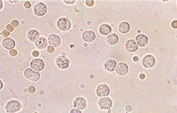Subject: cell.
<instances>
[{"label": "cell", "instance_id": "obj_1", "mask_svg": "<svg viewBox=\"0 0 177 113\" xmlns=\"http://www.w3.org/2000/svg\"><path fill=\"white\" fill-rule=\"evenodd\" d=\"M24 75L27 79L34 82L38 81L40 78V74L39 72L30 68H28L25 71Z\"/></svg>", "mask_w": 177, "mask_h": 113}, {"label": "cell", "instance_id": "obj_2", "mask_svg": "<svg viewBox=\"0 0 177 113\" xmlns=\"http://www.w3.org/2000/svg\"><path fill=\"white\" fill-rule=\"evenodd\" d=\"M21 108L20 103L16 100L8 102L6 104L5 108L7 112L14 113L19 111Z\"/></svg>", "mask_w": 177, "mask_h": 113}, {"label": "cell", "instance_id": "obj_3", "mask_svg": "<svg viewBox=\"0 0 177 113\" xmlns=\"http://www.w3.org/2000/svg\"><path fill=\"white\" fill-rule=\"evenodd\" d=\"M99 107L102 110L110 109L112 106L111 99L109 97H103L100 99L98 101Z\"/></svg>", "mask_w": 177, "mask_h": 113}, {"label": "cell", "instance_id": "obj_4", "mask_svg": "<svg viewBox=\"0 0 177 113\" xmlns=\"http://www.w3.org/2000/svg\"><path fill=\"white\" fill-rule=\"evenodd\" d=\"M47 10V8L46 5L42 2L37 3L34 8V11L35 14L39 16H42L46 14Z\"/></svg>", "mask_w": 177, "mask_h": 113}, {"label": "cell", "instance_id": "obj_5", "mask_svg": "<svg viewBox=\"0 0 177 113\" xmlns=\"http://www.w3.org/2000/svg\"><path fill=\"white\" fill-rule=\"evenodd\" d=\"M110 92V88L105 84H101L99 85L96 90L97 96L102 97L107 96L109 95Z\"/></svg>", "mask_w": 177, "mask_h": 113}, {"label": "cell", "instance_id": "obj_6", "mask_svg": "<svg viewBox=\"0 0 177 113\" xmlns=\"http://www.w3.org/2000/svg\"><path fill=\"white\" fill-rule=\"evenodd\" d=\"M57 67L61 69H66L69 67L70 61L67 58L63 56L58 57L56 61Z\"/></svg>", "mask_w": 177, "mask_h": 113}, {"label": "cell", "instance_id": "obj_7", "mask_svg": "<svg viewBox=\"0 0 177 113\" xmlns=\"http://www.w3.org/2000/svg\"><path fill=\"white\" fill-rule=\"evenodd\" d=\"M57 26L60 30L66 31L71 28V24L70 20L66 18H61L57 21Z\"/></svg>", "mask_w": 177, "mask_h": 113}, {"label": "cell", "instance_id": "obj_8", "mask_svg": "<svg viewBox=\"0 0 177 113\" xmlns=\"http://www.w3.org/2000/svg\"><path fill=\"white\" fill-rule=\"evenodd\" d=\"M30 66L35 70L40 71L44 69L45 63L41 59L35 58L31 62Z\"/></svg>", "mask_w": 177, "mask_h": 113}, {"label": "cell", "instance_id": "obj_9", "mask_svg": "<svg viewBox=\"0 0 177 113\" xmlns=\"http://www.w3.org/2000/svg\"><path fill=\"white\" fill-rule=\"evenodd\" d=\"M74 107L77 109L82 110L85 109L87 106V102L84 98L78 97L74 102Z\"/></svg>", "mask_w": 177, "mask_h": 113}, {"label": "cell", "instance_id": "obj_10", "mask_svg": "<svg viewBox=\"0 0 177 113\" xmlns=\"http://www.w3.org/2000/svg\"><path fill=\"white\" fill-rule=\"evenodd\" d=\"M156 59L153 56L148 55L145 56L142 60L143 65L147 68H151L155 65Z\"/></svg>", "mask_w": 177, "mask_h": 113}, {"label": "cell", "instance_id": "obj_11", "mask_svg": "<svg viewBox=\"0 0 177 113\" xmlns=\"http://www.w3.org/2000/svg\"><path fill=\"white\" fill-rule=\"evenodd\" d=\"M129 68L127 64L124 62L118 64L116 69L117 74L121 76H124L128 73Z\"/></svg>", "mask_w": 177, "mask_h": 113}, {"label": "cell", "instance_id": "obj_12", "mask_svg": "<svg viewBox=\"0 0 177 113\" xmlns=\"http://www.w3.org/2000/svg\"><path fill=\"white\" fill-rule=\"evenodd\" d=\"M48 41L50 44L56 48L60 46L61 44L60 38L56 34L50 35L48 38Z\"/></svg>", "mask_w": 177, "mask_h": 113}, {"label": "cell", "instance_id": "obj_13", "mask_svg": "<svg viewBox=\"0 0 177 113\" xmlns=\"http://www.w3.org/2000/svg\"><path fill=\"white\" fill-rule=\"evenodd\" d=\"M125 46L127 50L130 52H134L138 49L137 43L133 39L128 40L126 42Z\"/></svg>", "mask_w": 177, "mask_h": 113}, {"label": "cell", "instance_id": "obj_14", "mask_svg": "<svg viewBox=\"0 0 177 113\" xmlns=\"http://www.w3.org/2000/svg\"><path fill=\"white\" fill-rule=\"evenodd\" d=\"M82 38L84 41L92 42L96 39V36L94 32L91 30L86 31L82 35Z\"/></svg>", "mask_w": 177, "mask_h": 113}, {"label": "cell", "instance_id": "obj_15", "mask_svg": "<svg viewBox=\"0 0 177 113\" xmlns=\"http://www.w3.org/2000/svg\"><path fill=\"white\" fill-rule=\"evenodd\" d=\"M3 47L8 49H11L14 48L15 46V41L10 38L4 39L2 42Z\"/></svg>", "mask_w": 177, "mask_h": 113}, {"label": "cell", "instance_id": "obj_16", "mask_svg": "<svg viewBox=\"0 0 177 113\" xmlns=\"http://www.w3.org/2000/svg\"><path fill=\"white\" fill-rule=\"evenodd\" d=\"M136 40L140 47H144L147 44L148 39L147 36L144 34H139L136 37Z\"/></svg>", "mask_w": 177, "mask_h": 113}, {"label": "cell", "instance_id": "obj_17", "mask_svg": "<svg viewBox=\"0 0 177 113\" xmlns=\"http://www.w3.org/2000/svg\"><path fill=\"white\" fill-rule=\"evenodd\" d=\"M116 65V61L112 59H110L106 61L104 64V67L108 71L112 72L115 69Z\"/></svg>", "mask_w": 177, "mask_h": 113}, {"label": "cell", "instance_id": "obj_18", "mask_svg": "<svg viewBox=\"0 0 177 113\" xmlns=\"http://www.w3.org/2000/svg\"><path fill=\"white\" fill-rule=\"evenodd\" d=\"M27 36L31 41L35 42L39 38L40 34L38 30L32 29L28 32Z\"/></svg>", "mask_w": 177, "mask_h": 113}, {"label": "cell", "instance_id": "obj_19", "mask_svg": "<svg viewBox=\"0 0 177 113\" xmlns=\"http://www.w3.org/2000/svg\"><path fill=\"white\" fill-rule=\"evenodd\" d=\"M36 47L39 49H44L46 48L47 45V41L44 37H40L35 42Z\"/></svg>", "mask_w": 177, "mask_h": 113}, {"label": "cell", "instance_id": "obj_20", "mask_svg": "<svg viewBox=\"0 0 177 113\" xmlns=\"http://www.w3.org/2000/svg\"><path fill=\"white\" fill-rule=\"evenodd\" d=\"M108 43L110 45H114L119 42L118 36L115 33H112L107 36L106 39Z\"/></svg>", "mask_w": 177, "mask_h": 113}, {"label": "cell", "instance_id": "obj_21", "mask_svg": "<svg viewBox=\"0 0 177 113\" xmlns=\"http://www.w3.org/2000/svg\"><path fill=\"white\" fill-rule=\"evenodd\" d=\"M130 29V26L128 22H122L119 25V30L122 33H127L129 32Z\"/></svg>", "mask_w": 177, "mask_h": 113}, {"label": "cell", "instance_id": "obj_22", "mask_svg": "<svg viewBox=\"0 0 177 113\" xmlns=\"http://www.w3.org/2000/svg\"><path fill=\"white\" fill-rule=\"evenodd\" d=\"M100 33L103 35H107L111 33L112 29L109 26L106 24L102 25L99 29Z\"/></svg>", "mask_w": 177, "mask_h": 113}, {"label": "cell", "instance_id": "obj_23", "mask_svg": "<svg viewBox=\"0 0 177 113\" xmlns=\"http://www.w3.org/2000/svg\"><path fill=\"white\" fill-rule=\"evenodd\" d=\"M29 92L30 93H33L35 91V88L33 86H31L28 89Z\"/></svg>", "mask_w": 177, "mask_h": 113}, {"label": "cell", "instance_id": "obj_24", "mask_svg": "<svg viewBox=\"0 0 177 113\" xmlns=\"http://www.w3.org/2000/svg\"><path fill=\"white\" fill-rule=\"evenodd\" d=\"M10 55L13 57L16 56L17 54V52L15 49H12L10 51Z\"/></svg>", "mask_w": 177, "mask_h": 113}, {"label": "cell", "instance_id": "obj_25", "mask_svg": "<svg viewBox=\"0 0 177 113\" xmlns=\"http://www.w3.org/2000/svg\"><path fill=\"white\" fill-rule=\"evenodd\" d=\"M10 33L6 30H3L2 33V35L4 37H7L10 35Z\"/></svg>", "mask_w": 177, "mask_h": 113}, {"label": "cell", "instance_id": "obj_26", "mask_svg": "<svg viewBox=\"0 0 177 113\" xmlns=\"http://www.w3.org/2000/svg\"><path fill=\"white\" fill-rule=\"evenodd\" d=\"M125 110L126 111L130 112L132 111L133 110V107L130 105H127L125 107Z\"/></svg>", "mask_w": 177, "mask_h": 113}, {"label": "cell", "instance_id": "obj_27", "mask_svg": "<svg viewBox=\"0 0 177 113\" xmlns=\"http://www.w3.org/2000/svg\"><path fill=\"white\" fill-rule=\"evenodd\" d=\"M11 24L12 26L14 27H17L19 25V22L17 20H13L11 23Z\"/></svg>", "mask_w": 177, "mask_h": 113}, {"label": "cell", "instance_id": "obj_28", "mask_svg": "<svg viewBox=\"0 0 177 113\" xmlns=\"http://www.w3.org/2000/svg\"><path fill=\"white\" fill-rule=\"evenodd\" d=\"M6 29L7 30L11 32H12L14 30V28L11 25H7L6 27Z\"/></svg>", "mask_w": 177, "mask_h": 113}, {"label": "cell", "instance_id": "obj_29", "mask_svg": "<svg viewBox=\"0 0 177 113\" xmlns=\"http://www.w3.org/2000/svg\"><path fill=\"white\" fill-rule=\"evenodd\" d=\"M54 49L53 46H49L47 47V51L49 53H52L54 52Z\"/></svg>", "mask_w": 177, "mask_h": 113}, {"label": "cell", "instance_id": "obj_30", "mask_svg": "<svg viewBox=\"0 0 177 113\" xmlns=\"http://www.w3.org/2000/svg\"><path fill=\"white\" fill-rule=\"evenodd\" d=\"M24 6L26 8H29L31 6V4L29 1L26 2L24 4Z\"/></svg>", "mask_w": 177, "mask_h": 113}, {"label": "cell", "instance_id": "obj_31", "mask_svg": "<svg viewBox=\"0 0 177 113\" xmlns=\"http://www.w3.org/2000/svg\"><path fill=\"white\" fill-rule=\"evenodd\" d=\"M93 1H86V4L89 7H91L93 6L94 4Z\"/></svg>", "mask_w": 177, "mask_h": 113}, {"label": "cell", "instance_id": "obj_32", "mask_svg": "<svg viewBox=\"0 0 177 113\" xmlns=\"http://www.w3.org/2000/svg\"><path fill=\"white\" fill-rule=\"evenodd\" d=\"M172 26L173 28L176 29L177 28V21L175 20L172 22Z\"/></svg>", "mask_w": 177, "mask_h": 113}, {"label": "cell", "instance_id": "obj_33", "mask_svg": "<svg viewBox=\"0 0 177 113\" xmlns=\"http://www.w3.org/2000/svg\"><path fill=\"white\" fill-rule=\"evenodd\" d=\"M39 53L38 51H35L33 52L32 55L34 57H37L39 55Z\"/></svg>", "mask_w": 177, "mask_h": 113}, {"label": "cell", "instance_id": "obj_34", "mask_svg": "<svg viewBox=\"0 0 177 113\" xmlns=\"http://www.w3.org/2000/svg\"><path fill=\"white\" fill-rule=\"evenodd\" d=\"M70 113H81V112L78 109H73L71 110Z\"/></svg>", "mask_w": 177, "mask_h": 113}, {"label": "cell", "instance_id": "obj_35", "mask_svg": "<svg viewBox=\"0 0 177 113\" xmlns=\"http://www.w3.org/2000/svg\"><path fill=\"white\" fill-rule=\"evenodd\" d=\"M75 1H64L63 2H65V3L68 4H71L74 3L75 2Z\"/></svg>", "mask_w": 177, "mask_h": 113}, {"label": "cell", "instance_id": "obj_36", "mask_svg": "<svg viewBox=\"0 0 177 113\" xmlns=\"http://www.w3.org/2000/svg\"><path fill=\"white\" fill-rule=\"evenodd\" d=\"M140 78L142 80L144 79L145 78V75L144 74H142L140 75Z\"/></svg>", "mask_w": 177, "mask_h": 113}, {"label": "cell", "instance_id": "obj_37", "mask_svg": "<svg viewBox=\"0 0 177 113\" xmlns=\"http://www.w3.org/2000/svg\"><path fill=\"white\" fill-rule=\"evenodd\" d=\"M133 59L134 61L135 62H137L139 61V58L138 57L135 56L134 57Z\"/></svg>", "mask_w": 177, "mask_h": 113}, {"label": "cell", "instance_id": "obj_38", "mask_svg": "<svg viewBox=\"0 0 177 113\" xmlns=\"http://www.w3.org/2000/svg\"><path fill=\"white\" fill-rule=\"evenodd\" d=\"M8 1L13 3H15L19 1Z\"/></svg>", "mask_w": 177, "mask_h": 113}, {"label": "cell", "instance_id": "obj_39", "mask_svg": "<svg viewBox=\"0 0 177 113\" xmlns=\"http://www.w3.org/2000/svg\"><path fill=\"white\" fill-rule=\"evenodd\" d=\"M81 87L82 89H84L85 87V86L84 84H81L80 86Z\"/></svg>", "mask_w": 177, "mask_h": 113}]
</instances>
